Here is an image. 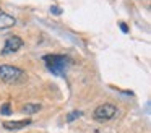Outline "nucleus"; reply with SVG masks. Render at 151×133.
I'll return each mask as SVG.
<instances>
[{"mask_svg":"<svg viewBox=\"0 0 151 133\" xmlns=\"http://www.w3.org/2000/svg\"><path fill=\"white\" fill-rule=\"evenodd\" d=\"M50 12L55 13V15H60V13H62V10H60L57 5H52V6H50Z\"/></svg>","mask_w":151,"mask_h":133,"instance_id":"nucleus-10","label":"nucleus"},{"mask_svg":"<svg viewBox=\"0 0 151 133\" xmlns=\"http://www.w3.org/2000/svg\"><path fill=\"white\" fill-rule=\"evenodd\" d=\"M115 114H117V109H115V106H112V104H101V106H98L94 109V120H98V122H107V120L114 119Z\"/></svg>","mask_w":151,"mask_h":133,"instance_id":"nucleus-3","label":"nucleus"},{"mask_svg":"<svg viewBox=\"0 0 151 133\" xmlns=\"http://www.w3.org/2000/svg\"><path fill=\"white\" fill-rule=\"evenodd\" d=\"M39 110H41V104H31V102H28V104H24V106L21 107V112L28 114V115L37 114Z\"/></svg>","mask_w":151,"mask_h":133,"instance_id":"nucleus-7","label":"nucleus"},{"mask_svg":"<svg viewBox=\"0 0 151 133\" xmlns=\"http://www.w3.org/2000/svg\"><path fill=\"white\" fill-rule=\"evenodd\" d=\"M46 67L49 68V71H52L54 75H65L67 68L70 65V58L65 55H59V54H49L42 57Z\"/></svg>","mask_w":151,"mask_h":133,"instance_id":"nucleus-1","label":"nucleus"},{"mask_svg":"<svg viewBox=\"0 0 151 133\" xmlns=\"http://www.w3.org/2000/svg\"><path fill=\"white\" fill-rule=\"evenodd\" d=\"M23 78V70L13 65H0V80L12 84Z\"/></svg>","mask_w":151,"mask_h":133,"instance_id":"nucleus-2","label":"nucleus"},{"mask_svg":"<svg viewBox=\"0 0 151 133\" xmlns=\"http://www.w3.org/2000/svg\"><path fill=\"white\" fill-rule=\"evenodd\" d=\"M21 47H23V39L18 37V36H10L5 41V45L2 49V55H8V54H13V52H18Z\"/></svg>","mask_w":151,"mask_h":133,"instance_id":"nucleus-4","label":"nucleus"},{"mask_svg":"<svg viewBox=\"0 0 151 133\" xmlns=\"http://www.w3.org/2000/svg\"><path fill=\"white\" fill-rule=\"evenodd\" d=\"M120 29H122V31H124V32H127V31H128L127 24H124V23H120Z\"/></svg>","mask_w":151,"mask_h":133,"instance_id":"nucleus-11","label":"nucleus"},{"mask_svg":"<svg viewBox=\"0 0 151 133\" xmlns=\"http://www.w3.org/2000/svg\"><path fill=\"white\" fill-rule=\"evenodd\" d=\"M15 23H17V19L13 16L5 13L4 10L0 8V29H8L12 26H15Z\"/></svg>","mask_w":151,"mask_h":133,"instance_id":"nucleus-5","label":"nucleus"},{"mask_svg":"<svg viewBox=\"0 0 151 133\" xmlns=\"http://www.w3.org/2000/svg\"><path fill=\"white\" fill-rule=\"evenodd\" d=\"M81 115H83L81 110H73V112H70L68 115H67V122H73L75 119H80Z\"/></svg>","mask_w":151,"mask_h":133,"instance_id":"nucleus-8","label":"nucleus"},{"mask_svg":"<svg viewBox=\"0 0 151 133\" xmlns=\"http://www.w3.org/2000/svg\"><path fill=\"white\" fill-rule=\"evenodd\" d=\"M0 114H2V115H10V114H12V107H10V102H5L4 106L0 107Z\"/></svg>","mask_w":151,"mask_h":133,"instance_id":"nucleus-9","label":"nucleus"},{"mask_svg":"<svg viewBox=\"0 0 151 133\" xmlns=\"http://www.w3.org/2000/svg\"><path fill=\"white\" fill-rule=\"evenodd\" d=\"M31 123L29 119L26 120H17V122H5L4 123V128L5 130H20V128H24Z\"/></svg>","mask_w":151,"mask_h":133,"instance_id":"nucleus-6","label":"nucleus"}]
</instances>
